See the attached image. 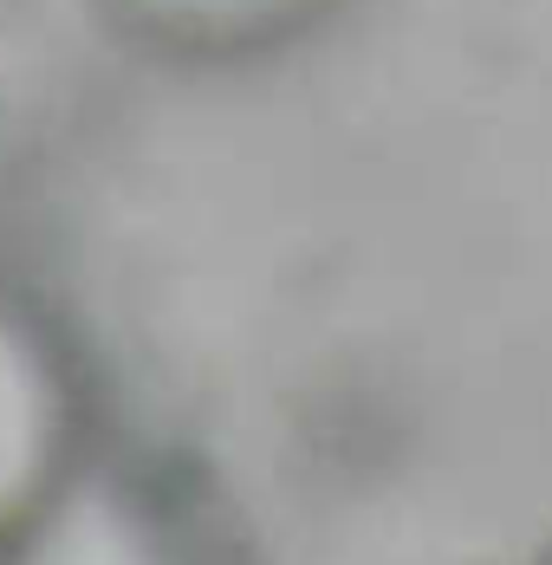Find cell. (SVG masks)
Returning a JSON list of instances; mask_svg holds the SVG:
<instances>
[{
    "label": "cell",
    "instance_id": "6da1fadb",
    "mask_svg": "<svg viewBox=\"0 0 552 565\" xmlns=\"http://www.w3.org/2000/svg\"><path fill=\"white\" fill-rule=\"evenodd\" d=\"M40 436H46V416H40L33 377L20 371V358L7 351V339H0V508L33 481Z\"/></svg>",
    "mask_w": 552,
    "mask_h": 565
},
{
    "label": "cell",
    "instance_id": "7a4b0ae2",
    "mask_svg": "<svg viewBox=\"0 0 552 565\" xmlns=\"http://www.w3.org/2000/svg\"><path fill=\"white\" fill-rule=\"evenodd\" d=\"M33 565H144V559H137V546H130L110 520H98V513L78 520V513H72L59 533L40 540Z\"/></svg>",
    "mask_w": 552,
    "mask_h": 565
}]
</instances>
